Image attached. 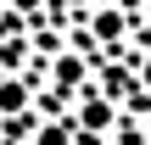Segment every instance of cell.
I'll list each match as a JSON object with an SVG mask.
<instances>
[{"label": "cell", "instance_id": "obj_7", "mask_svg": "<svg viewBox=\"0 0 151 145\" xmlns=\"http://www.w3.org/2000/svg\"><path fill=\"white\" fill-rule=\"evenodd\" d=\"M134 84H140V95H151V50L134 56Z\"/></svg>", "mask_w": 151, "mask_h": 145}, {"label": "cell", "instance_id": "obj_11", "mask_svg": "<svg viewBox=\"0 0 151 145\" xmlns=\"http://www.w3.org/2000/svg\"><path fill=\"white\" fill-rule=\"evenodd\" d=\"M0 145H6V129H0Z\"/></svg>", "mask_w": 151, "mask_h": 145}, {"label": "cell", "instance_id": "obj_2", "mask_svg": "<svg viewBox=\"0 0 151 145\" xmlns=\"http://www.w3.org/2000/svg\"><path fill=\"white\" fill-rule=\"evenodd\" d=\"M129 11H123V0H101V6H90V28H84V39L90 45H101V50H123L129 45Z\"/></svg>", "mask_w": 151, "mask_h": 145}, {"label": "cell", "instance_id": "obj_3", "mask_svg": "<svg viewBox=\"0 0 151 145\" xmlns=\"http://www.w3.org/2000/svg\"><path fill=\"white\" fill-rule=\"evenodd\" d=\"M90 61L78 56V50H56L50 56V101H78L84 89H90Z\"/></svg>", "mask_w": 151, "mask_h": 145}, {"label": "cell", "instance_id": "obj_4", "mask_svg": "<svg viewBox=\"0 0 151 145\" xmlns=\"http://www.w3.org/2000/svg\"><path fill=\"white\" fill-rule=\"evenodd\" d=\"M90 84H95L106 101H118V106H123V95H140V84H134V61H123L118 50L95 67V78H90ZM146 101H151V95H146Z\"/></svg>", "mask_w": 151, "mask_h": 145}, {"label": "cell", "instance_id": "obj_8", "mask_svg": "<svg viewBox=\"0 0 151 145\" xmlns=\"http://www.w3.org/2000/svg\"><path fill=\"white\" fill-rule=\"evenodd\" d=\"M39 6H45V0H6V11H17V17H34Z\"/></svg>", "mask_w": 151, "mask_h": 145}, {"label": "cell", "instance_id": "obj_5", "mask_svg": "<svg viewBox=\"0 0 151 145\" xmlns=\"http://www.w3.org/2000/svg\"><path fill=\"white\" fill-rule=\"evenodd\" d=\"M28 112H34V78L0 73V123L6 117H28Z\"/></svg>", "mask_w": 151, "mask_h": 145}, {"label": "cell", "instance_id": "obj_9", "mask_svg": "<svg viewBox=\"0 0 151 145\" xmlns=\"http://www.w3.org/2000/svg\"><path fill=\"white\" fill-rule=\"evenodd\" d=\"M140 129H146V145H151V112H146V123H140Z\"/></svg>", "mask_w": 151, "mask_h": 145}, {"label": "cell", "instance_id": "obj_6", "mask_svg": "<svg viewBox=\"0 0 151 145\" xmlns=\"http://www.w3.org/2000/svg\"><path fill=\"white\" fill-rule=\"evenodd\" d=\"M28 145H78V129H73V117L50 112V117L34 123V140H28Z\"/></svg>", "mask_w": 151, "mask_h": 145}, {"label": "cell", "instance_id": "obj_12", "mask_svg": "<svg viewBox=\"0 0 151 145\" xmlns=\"http://www.w3.org/2000/svg\"><path fill=\"white\" fill-rule=\"evenodd\" d=\"M95 6H101V0H95Z\"/></svg>", "mask_w": 151, "mask_h": 145}, {"label": "cell", "instance_id": "obj_10", "mask_svg": "<svg viewBox=\"0 0 151 145\" xmlns=\"http://www.w3.org/2000/svg\"><path fill=\"white\" fill-rule=\"evenodd\" d=\"M146 22H151V0H146Z\"/></svg>", "mask_w": 151, "mask_h": 145}, {"label": "cell", "instance_id": "obj_1", "mask_svg": "<svg viewBox=\"0 0 151 145\" xmlns=\"http://www.w3.org/2000/svg\"><path fill=\"white\" fill-rule=\"evenodd\" d=\"M73 129H78V145H101V134L118 129V101H106L95 84L78 95V112H73Z\"/></svg>", "mask_w": 151, "mask_h": 145}]
</instances>
